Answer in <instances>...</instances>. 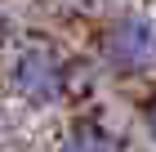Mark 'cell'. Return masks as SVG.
Returning <instances> with one entry per match:
<instances>
[{
	"instance_id": "cell-1",
	"label": "cell",
	"mask_w": 156,
	"mask_h": 152,
	"mask_svg": "<svg viewBox=\"0 0 156 152\" xmlns=\"http://www.w3.org/2000/svg\"><path fill=\"white\" fill-rule=\"evenodd\" d=\"M9 85L18 98H27L36 107H49L67 94L72 72H67V58L54 45H23L9 63Z\"/></svg>"
},
{
	"instance_id": "cell-3",
	"label": "cell",
	"mask_w": 156,
	"mask_h": 152,
	"mask_svg": "<svg viewBox=\"0 0 156 152\" xmlns=\"http://www.w3.org/2000/svg\"><path fill=\"white\" fill-rule=\"evenodd\" d=\"M58 152H120L116 139H112L103 125H94V121H80V125L67 130V139H62Z\"/></svg>"
},
{
	"instance_id": "cell-4",
	"label": "cell",
	"mask_w": 156,
	"mask_h": 152,
	"mask_svg": "<svg viewBox=\"0 0 156 152\" xmlns=\"http://www.w3.org/2000/svg\"><path fill=\"white\" fill-rule=\"evenodd\" d=\"M143 125H147V134H152V143H156V98L143 107Z\"/></svg>"
},
{
	"instance_id": "cell-2",
	"label": "cell",
	"mask_w": 156,
	"mask_h": 152,
	"mask_svg": "<svg viewBox=\"0 0 156 152\" xmlns=\"http://www.w3.org/2000/svg\"><path fill=\"white\" fill-rule=\"evenodd\" d=\"M103 63L120 76H138L156 63V18L147 13H125L103 36Z\"/></svg>"
}]
</instances>
